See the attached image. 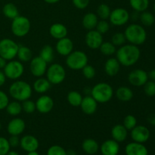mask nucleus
<instances>
[{
	"label": "nucleus",
	"mask_w": 155,
	"mask_h": 155,
	"mask_svg": "<svg viewBox=\"0 0 155 155\" xmlns=\"http://www.w3.org/2000/svg\"><path fill=\"white\" fill-rule=\"evenodd\" d=\"M36 108L40 114H48L54 107V101L50 96L46 95H41L36 102Z\"/></svg>",
	"instance_id": "15"
},
{
	"label": "nucleus",
	"mask_w": 155,
	"mask_h": 155,
	"mask_svg": "<svg viewBox=\"0 0 155 155\" xmlns=\"http://www.w3.org/2000/svg\"><path fill=\"white\" fill-rule=\"evenodd\" d=\"M44 1L48 3V4H54V3L58 2L60 0H44Z\"/></svg>",
	"instance_id": "54"
},
{
	"label": "nucleus",
	"mask_w": 155,
	"mask_h": 155,
	"mask_svg": "<svg viewBox=\"0 0 155 155\" xmlns=\"http://www.w3.org/2000/svg\"><path fill=\"white\" fill-rule=\"evenodd\" d=\"M109 29H110V24L107 22V20H101V21H98L96 27H95V30L102 35L107 33Z\"/></svg>",
	"instance_id": "43"
},
{
	"label": "nucleus",
	"mask_w": 155,
	"mask_h": 155,
	"mask_svg": "<svg viewBox=\"0 0 155 155\" xmlns=\"http://www.w3.org/2000/svg\"><path fill=\"white\" fill-rule=\"evenodd\" d=\"M110 134H111L112 139L117 142H123L127 139L128 136V130L123 124H117L112 127Z\"/></svg>",
	"instance_id": "23"
},
{
	"label": "nucleus",
	"mask_w": 155,
	"mask_h": 155,
	"mask_svg": "<svg viewBox=\"0 0 155 155\" xmlns=\"http://www.w3.org/2000/svg\"><path fill=\"white\" fill-rule=\"evenodd\" d=\"M6 79L7 78H6L5 75L4 71L0 70V87L5 84V83L6 81Z\"/></svg>",
	"instance_id": "49"
},
{
	"label": "nucleus",
	"mask_w": 155,
	"mask_h": 155,
	"mask_svg": "<svg viewBox=\"0 0 155 155\" xmlns=\"http://www.w3.org/2000/svg\"><path fill=\"white\" fill-rule=\"evenodd\" d=\"M17 57L21 62H29L33 58V52L31 49L25 45H19Z\"/></svg>",
	"instance_id": "30"
},
{
	"label": "nucleus",
	"mask_w": 155,
	"mask_h": 155,
	"mask_svg": "<svg viewBox=\"0 0 155 155\" xmlns=\"http://www.w3.org/2000/svg\"><path fill=\"white\" fill-rule=\"evenodd\" d=\"M144 92L145 95L148 97L155 96V82L152 80L147 81V83L144 85Z\"/></svg>",
	"instance_id": "42"
},
{
	"label": "nucleus",
	"mask_w": 155,
	"mask_h": 155,
	"mask_svg": "<svg viewBox=\"0 0 155 155\" xmlns=\"http://www.w3.org/2000/svg\"><path fill=\"white\" fill-rule=\"evenodd\" d=\"M9 95L18 101H24L30 99L33 93V89L27 82L18 80L12 83L9 87Z\"/></svg>",
	"instance_id": "2"
},
{
	"label": "nucleus",
	"mask_w": 155,
	"mask_h": 155,
	"mask_svg": "<svg viewBox=\"0 0 155 155\" xmlns=\"http://www.w3.org/2000/svg\"><path fill=\"white\" fill-rule=\"evenodd\" d=\"M56 51L61 56H68L74 51V42L70 38L64 37L58 39L55 45Z\"/></svg>",
	"instance_id": "17"
},
{
	"label": "nucleus",
	"mask_w": 155,
	"mask_h": 155,
	"mask_svg": "<svg viewBox=\"0 0 155 155\" xmlns=\"http://www.w3.org/2000/svg\"><path fill=\"white\" fill-rule=\"evenodd\" d=\"M5 110L7 113L11 116L17 117L21 114L22 112V104L20 103V101H16V100L11 101V102L9 101Z\"/></svg>",
	"instance_id": "32"
},
{
	"label": "nucleus",
	"mask_w": 155,
	"mask_h": 155,
	"mask_svg": "<svg viewBox=\"0 0 155 155\" xmlns=\"http://www.w3.org/2000/svg\"><path fill=\"white\" fill-rule=\"evenodd\" d=\"M7 64V61L4 59L3 58L0 57V70H3Z\"/></svg>",
	"instance_id": "52"
},
{
	"label": "nucleus",
	"mask_w": 155,
	"mask_h": 155,
	"mask_svg": "<svg viewBox=\"0 0 155 155\" xmlns=\"http://www.w3.org/2000/svg\"><path fill=\"white\" fill-rule=\"evenodd\" d=\"M104 72L109 77H114L119 73L120 64L116 58H110L104 64Z\"/></svg>",
	"instance_id": "22"
},
{
	"label": "nucleus",
	"mask_w": 155,
	"mask_h": 155,
	"mask_svg": "<svg viewBox=\"0 0 155 155\" xmlns=\"http://www.w3.org/2000/svg\"><path fill=\"white\" fill-rule=\"evenodd\" d=\"M31 27L30 21L27 17L18 15L12 20L11 30L12 33L17 37H24L29 33Z\"/></svg>",
	"instance_id": "6"
},
{
	"label": "nucleus",
	"mask_w": 155,
	"mask_h": 155,
	"mask_svg": "<svg viewBox=\"0 0 155 155\" xmlns=\"http://www.w3.org/2000/svg\"><path fill=\"white\" fill-rule=\"evenodd\" d=\"M39 141L35 136L32 135H26L21 139L20 146L24 151L27 152L36 151L39 148Z\"/></svg>",
	"instance_id": "18"
},
{
	"label": "nucleus",
	"mask_w": 155,
	"mask_h": 155,
	"mask_svg": "<svg viewBox=\"0 0 155 155\" xmlns=\"http://www.w3.org/2000/svg\"><path fill=\"white\" fill-rule=\"evenodd\" d=\"M73 4L77 8L85 9L89 5L90 0H72Z\"/></svg>",
	"instance_id": "47"
},
{
	"label": "nucleus",
	"mask_w": 155,
	"mask_h": 155,
	"mask_svg": "<svg viewBox=\"0 0 155 155\" xmlns=\"http://www.w3.org/2000/svg\"><path fill=\"white\" fill-rule=\"evenodd\" d=\"M115 95H116L117 98L123 102L130 101L133 98V90L127 86H120L117 88Z\"/></svg>",
	"instance_id": "28"
},
{
	"label": "nucleus",
	"mask_w": 155,
	"mask_h": 155,
	"mask_svg": "<svg viewBox=\"0 0 155 155\" xmlns=\"http://www.w3.org/2000/svg\"><path fill=\"white\" fill-rule=\"evenodd\" d=\"M100 150L102 155H117L120 151L119 142L114 139L106 140L101 144Z\"/></svg>",
	"instance_id": "20"
},
{
	"label": "nucleus",
	"mask_w": 155,
	"mask_h": 155,
	"mask_svg": "<svg viewBox=\"0 0 155 155\" xmlns=\"http://www.w3.org/2000/svg\"><path fill=\"white\" fill-rule=\"evenodd\" d=\"M133 142L144 144L150 139V130L146 127L142 125H137L131 130L130 133Z\"/></svg>",
	"instance_id": "13"
},
{
	"label": "nucleus",
	"mask_w": 155,
	"mask_h": 155,
	"mask_svg": "<svg viewBox=\"0 0 155 155\" xmlns=\"http://www.w3.org/2000/svg\"><path fill=\"white\" fill-rule=\"evenodd\" d=\"M98 22V18L97 15L92 12H89L86 13V15L83 16V20H82V24H83V27L86 30H95L97 24Z\"/></svg>",
	"instance_id": "25"
},
{
	"label": "nucleus",
	"mask_w": 155,
	"mask_h": 155,
	"mask_svg": "<svg viewBox=\"0 0 155 155\" xmlns=\"http://www.w3.org/2000/svg\"><path fill=\"white\" fill-rule=\"evenodd\" d=\"M8 140L11 148H17L20 145L21 139H19L18 136H11Z\"/></svg>",
	"instance_id": "48"
},
{
	"label": "nucleus",
	"mask_w": 155,
	"mask_h": 155,
	"mask_svg": "<svg viewBox=\"0 0 155 155\" xmlns=\"http://www.w3.org/2000/svg\"><path fill=\"white\" fill-rule=\"evenodd\" d=\"M154 12H155V3H154Z\"/></svg>",
	"instance_id": "58"
},
{
	"label": "nucleus",
	"mask_w": 155,
	"mask_h": 155,
	"mask_svg": "<svg viewBox=\"0 0 155 155\" xmlns=\"http://www.w3.org/2000/svg\"><path fill=\"white\" fill-rule=\"evenodd\" d=\"M82 111L86 115H92L96 112L98 108V102L92 97V95H86L83 97L80 104Z\"/></svg>",
	"instance_id": "19"
},
{
	"label": "nucleus",
	"mask_w": 155,
	"mask_h": 155,
	"mask_svg": "<svg viewBox=\"0 0 155 155\" xmlns=\"http://www.w3.org/2000/svg\"><path fill=\"white\" fill-rule=\"evenodd\" d=\"M89 58L84 51H73L71 54H68L66 58V65L71 70L77 71L82 70L86 64H88Z\"/></svg>",
	"instance_id": "5"
},
{
	"label": "nucleus",
	"mask_w": 155,
	"mask_h": 155,
	"mask_svg": "<svg viewBox=\"0 0 155 155\" xmlns=\"http://www.w3.org/2000/svg\"><path fill=\"white\" fill-rule=\"evenodd\" d=\"M47 64H48L39 56L33 58L30 61V72L34 77H42L46 73Z\"/></svg>",
	"instance_id": "12"
},
{
	"label": "nucleus",
	"mask_w": 155,
	"mask_h": 155,
	"mask_svg": "<svg viewBox=\"0 0 155 155\" xmlns=\"http://www.w3.org/2000/svg\"><path fill=\"white\" fill-rule=\"evenodd\" d=\"M127 155H148V151L146 147L142 143L133 142L129 143L125 148Z\"/></svg>",
	"instance_id": "21"
},
{
	"label": "nucleus",
	"mask_w": 155,
	"mask_h": 155,
	"mask_svg": "<svg viewBox=\"0 0 155 155\" xmlns=\"http://www.w3.org/2000/svg\"><path fill=\"white\" fill-rule=\"evenodd\" d=\"M148 80V73L142 69H135L128 75V81L132 86H143Z\"/></svg>",
	"instance_id": "11"
},
{
	"label": "nucleus",
	"mask_w": 155,
	"mask_h": 155,
	"mask_svg": "<svg viewBox=\"0 0 155 155\" xmlns=\"http://www.w3.org/2000/svg\"><path fill=\"white\" fill-rule=\"evenodd\" d=\"M86 44L91 49H98L102 44L103 36L96 30H89L85 37Z\"/></svg>",
	"instance_id": "14"
},
{
	"label": "nucleus",
	"mask_w": 155,
	"mask_h": 155,
	"mask_svg": "<svg viewBox=\"0 0 155 155\" xmlns=\"http://www.w3.org/2000/svg\"><path fill=\"white\" fill-rule=\"evenodd\" d=\"M82 73H83V75L84 76L85 78L87 79V80H92L95 77L96 71H95V68L92 67V65L86 64L82 69Z\"/></svg>",
	"instance_id": "41"
},
{
	"label": "nucleus",
	"mask_w": 155,
	"mask_h": 155,
	"mask_svg": "<svg viewBox=\"0 0 155 155\" xmlns=\"http://www.w3.org/2000/svg\"><path fill=\"white\" fill-rule=\"evenodd\" d=\"M27 155H39V154L36 151H30V152H27Z\"/></svg>",
	"instance_id": "56"
},
{
	"label": "nucleus",
	"mask_w": 155,
	"mask_h": 155,
	"mask_svg": "<svg viewBox=\"0 0 155 155\" xmlns=\"http://www.w3.org/2000/svg\"><path fill=\"white\" fill-rule=\"evenodd\" d=\"M9 102V98L7 94L0 90V110L6 108Z\"/></svg>",
	"instance_id": "46"
},
{
	"label": "nucleus",
	"mask_w": 155,
	"mask_h": 155,
	"mask_svg": "<svg viewBox=\"0 0 155 155\" xmlns=\"http://www.w3.org/2000/svg\"><path fill=\"white\" fill-rule=\"evenodd\" d=\"M10 149L8 140L5 137H0V155H5Z\"/></svg>",
	"instance_id": "45"
},
{
	"label": "nucleus",
	"mask_w": 155,
	"mask_h": 155,
	"mask_svg": "<svg viewBox=\"0 0 155 155\" xmlns=\"http://www.w3.org/2000/svg\"><path fill=\"white\" fill-rule=\"evenodd\" d=\"M5 155H19V154H18L17 151H9Z\"/></svg>",
	"instance_id": "55"
},
{
	"label": "nucleus",
	"mask_w": 155,
	"mask_h": 155,
	"mask_svg": "<svg viewBox=\"0 0 155 155\" xmlns=\"http://www.w3.org/2000/svg\"><path fill=\"white\" fill-rule=\"evenodd\" d=\"M2 13L7 18L11 20L15 19L16 17L19 15V12L14 3L9 2L5 5L2 8Z\"/></svg>",
	"instance_id": "31"
},
{
	"label": "nucleus",
	"mask_w": 155,
	"mask_h": 155,
	"mask_svg": "<svg viewBox=\"0 0 155 155\" xmlns=\"http://www.w3.org/2000/svg\"><path fill=\"white\" fill-rule=\"evenodd\" d=\"M110 12H111V10H110V7L107 4L102 3V4H100L98 6L97 16L101 20H107L109 19Z\"/></svg>",
	"instance_id": "37"
},
{
	"label": "nucleus",
	"mask_w": 155,
	"mask_h": 155,
	"mask_svg": "<svg viewBox=\"0 0 155 155\" xmlns=\"http://www.w3.org/2000/svg\"><path fill=\"white\" fill-rule=\"evenodd\" d=\"M46 79L51 85H58L64 81L66 71L64 68L58 63L51 64L46 71Z\"/></svg>",
	"instance_id": "7"
},
{
	"label": "nucleus",
	"mask_w": 155,
	"mask_h": 155,
	"mask_svg": "<svg viewBox=\"0 0 155 155\" xmlns=\"http://www.w3.org/2000/svg\"><path fill=\"white\" fill-rule=\"evenodd\" d=\"M6 78L12 80H17L21 78L24 72V67L20 61L11 60L7 62L3 69Z\"/></svg>",
	"instance_id": "9"
},
{
	"label": "nucleus",
	"mask_w": 155,
	"mask_h": 155,
	"mask_svg": "<svg viewBox=\"0 0 155 155\" xmlns=\"http://www.w3.org/2000/svg\"><path fill=\"white\" fill-rule=\"evenodd\" d=\"M123 125L125 127V128L127 130H130L131 131L135 127L137 126V119L136 118V117H134L132 114L127 115L124 119Z\"/></svg>",
	"instance_id": "38"
},
{
	"label": "nucleus",
	"mask_w": 155,
	"mask_h": 155,
	"mask_svg": "<svg viewBox=\"0 0 155 155\" xmlns=\"http://www.w3.org/2000/svg\"><path fill=\"white\" fill-rule=\"evenodd\" d=\"M82 148L87 154L93 155L96 154L99 150L98 143L93 139H86L82 143Z\"/></svg>",
	"instance_id": "26"
},
{
	"label": "nucleus",
	"mask_w": 155,
	"mask_h": 155,
	"mask_svg": "<svg viewBox=\"0 0 155 155\" xmlns=\"http://www.w3.org/2000/svg\"><path fill=\"white\" fill-rule=\"evenodd\" d=\"M51 84L46 78L39 77L36 81L33 83V89L35 92L39 94H44L48 92L51 88Z\"/></svg>",
	"instance_id": "27"
},
{
	"label": "nucleus",
	"mask_w": 155,
	"mask_h": 155,
	"mask_svg": "<svg viewBox=\"0 0 155 155\" xmlns=\"http://www.w3.org/2000/svg\"><path fill=\"white\" fill-rule=\"evenodd\" d=\"M130 19V15L127 9L124 8H117L110 12L109 21L111 24L117 27L125 25Z\"/></svg>",
	"instance_id": "10"
},
{
	"label": "nucleus",
	"mask_w": 155,
	"mask_h": 155,
	"mask_svg": "<svg viewBox=\"0 0 155 155\" xmlns=\"http://www.w3.org/2000/svg\"><path fill=\"white\" fill-rule=\"evenodd\" d=\"M66 154L67 155H77V152L74 149H68L66 151Z\"/></svg>",
	"instance_id": "53"
},
{
	"label": "nucleus",
	"mask_w": 155,
	"mask_h": 155,
	"mask_svg": "<svg viewBox=\"0 0 155 155\" xmlns=\"http://www.w3.org/2000/svg\"><path fill=\"white\" fill-rule=\"evenodd\" d=\"M1 129H2V124L1 122H0V130H1Z\"/></svg>",
	"instance_id": "57"
},
{
	"label": "nucleus",
	"mask_w": 155,
	"mask_h": 155,
	"mask_svg": "<svg viewBox=\"0 0 155 155\" xmlns=\"http://www.w3.org/2000/svg\"><path fill=\"white\" fill-rule=\"evenodd\" d=\"M19 45L13 39L5 38L0 40V57L6 61L13 60L17 57Z\"/></svg>",
	"instance_id": "8"
},
{
	"label": "nucleus",
	"mask_w": 155,
	"mask_h": 155,
	"mask_svg": "<svg viewBox=\"0 0 155 155\" xmlns=\"http://www.w3.org/2000/svg\"><path fill=\"white\" fill-rule=\"evenodd\" d=\"M83 98V95L77 91H71L68 94V97H67L68 103L73 107L80 106Z\"/></svg>",
	"instance_id": "34"
},
{
	"label": "nucleus",
	"mask_w": 155,
	"mask_h": 155,
	"mask_svg": "<svg viewBox=\"0 0 155 155\" xmlns=\"http://www.w3.org/2000/svg\"><path fill=\"white\" fill-rule=\"evenodd\" d=\"M26 128L25 122L23 119L15 117L11 120L7 126V131L11 136H18L24 133Z\"/></svg>",
	"instance_id": "16"
},
{
	"label": "nucleus",
	"mask_w": 155,
	"mask_h": 155,
	"mask_svg": "<svg viewBox=\"0 0 155 155\" xmlns=\"http://www.w3.org/2000/svg\"><path fill=\"white\" fill-rule=\"evenodd\" d=\"M148 124H151V126H154L155 127V114H151L148 117Z\"/></svg>",
	"instance_id": "50"
},
{
	"label": "nucleus",
	"mask_w": 155,
	"mask_h": 155,
	"mask_svg": "<svg viewBox=\"0 0 155 155\" xmlns=\"http://www.w3.org/2000/svg\"><path fill=\"white\" fill-rule=\"evenodd\" d=\"M130 5L135 12L141 13L148 9L149 0H130Z\"/></svg>",
	"instance_id": "33"
},
{
	"label": "nucleus",
	"mask_w": 155,
	"mask_h": 155,
	"mask_svg": "<svg viewBox=\"0 0 155 155\" xmlns=\"http://www.w3.org/2000/svg\"><path fill=\"white\" fill-rule=\"evenodd\" d=\"M139 20L142 25L146 26V27H151L154 24L155 17L151 12L145 11L143 12H141V15H139Z\"/></svg>",
	"instance_id": "35"
},
{
	"label": "nucleus",
	"mask_w": 155,
	"mask_h": 155,
	"mask_svg": "<svg viewBox=\"0 0 155 155\" xmlns=\"http://www.w3.org/2000/svg\"><path fill=\"white\" fill-rule=\"evenodd\" d=\"M116 58L120 65L131 67L139 61L141 56V51L137 45L133 44H124L116 51Z\"/></svg>",
	"instance_id": "1"
},
{
	"label": "nucleus",
	"mask_w": 155,
	"mask_h": 155,
	"mask_svg": "<svg viewBox=\"0 0 155 155\" xmlns=\"http://www.w3.org/2000/svg\"><path fill=\"white\" fill-rule=\"evenodd\" d=\"M47 155H67L66 151L60 145H52L47 151Z\"/></svg>",
	"instance_id": "44"
},
{
	"label": "nucleus",
	"mask_w": 155,
	"mask_h": 155,
	"mask_svg": "<svg viewBox=\"0 0 155 155\" xmlns=\"http://www.w3.org/2000/svg\"><path fill=\"white\" fill-rule=\"evenodd\" d=\"M39 57L43 59L47 64L51 63L54 60V51L53 47L50 45H45L39 51Z\"/></svg>",
	"instance_id": "29"
},
{
	"label": "nucleus",
	"mask_w": 155,
	"mask_h": 155,
	"mask_svg": "<svg viewBox=\"0 0 155 155\" xmlns=\"http://www.w3.org/2000/svg\"><path fill=\"white\" fill-rule=\"evenodd\" d=\"M148 79H150V80L155 82V69L150 71L149 73H148Z\"/></svg>",
	"instance_id": "51"
},
{
	"label": "nucleus",
	"mask_w": 155,
	"mask_h": 155,
	"mask_svg": "<svg viewBox=\"0 0 155 155\" xmlns=\"http://www.w3.org/2000/svg\"><path fill=\"white\" fill-rule=\"evenodd\" d=\"M126 39L129 43L135 45H142L147 39V32L143 27L138 24H131L124 32Z\"/></svg>",
	"instance_id": "3"
},
{
	"label": "nucleus",
	"mask_w": 155,
	"mask_h": 155,
	"mask_svg": "<svg viewBox=\"0 0 155 155\" xmlns=\"http://www.w3.org/2000/svg\"><path fill=\"white\" fill-rule=\"evenodd\" d=\"M127 41L125 37V35L123 33H114L111 37V42L115 45V46L120 47L123 45H124Z\"/></svg>",
	"instance_id": "39"
},
{
	"label": "nucleus",
	"mask_w": 155,
	"mask_h": 155,
	"mask_svg": "<svg viewBox=\"0 0 155 155\" xmlns=\"http://www.w3.org/2000/svg\"><path fill=\"white\" fill-rule=\"evenodd\" d=\"M68 28L61 23H54L50 27L49 34L55 39H61L68 36Z\"/></svg>",
	"instance_id": "24"
},
{
	"label": "nucleus",
	"mask_w": 155,
	"mask_h": 155,
	"mask_svg": "<svg viewBox=\"0 0 155 155\" xmlns=\"http://www.w3.org/2000/svg\"><path fill=\"white\" fill-rule=\"evenodd\" d=\"M91 95L98 103L104 104L113 98L114 89L108 83H98L91 89Z\"/></svg>",
	"instance_id": "4"
},
{
	"label": "nucleus",
	"mask_w": 155,
	"mask_h": 155,
	"mask_svg": "<svg viewBox=\"0 0 155 155\" xmlns=\"http://www.w3.org/2000/svg\"><path fill=\"white\" fill-rule=\"evenodd\" d=\"M22 109L26 114H33L35 110H36V103L30 99H27L26 101H22Z\"/></svg>",
	"instance_id": "40"
},
{
	"label": "nucleus",
	"mask_w": 155,
	"mask_h": 155,
	"mask_svg": "<svg viewBox=\"0 0 155 155\" xmlns=\"http://www.w3.org/2000/svg\"><path fill=\"white\" fill-rule=\"evenodd\" d=\"M101 54L105 56H111L116 53V46L111 42H103L99 48Z\"/></svg>",
	"instance_id": "36"
}]
</instances>
